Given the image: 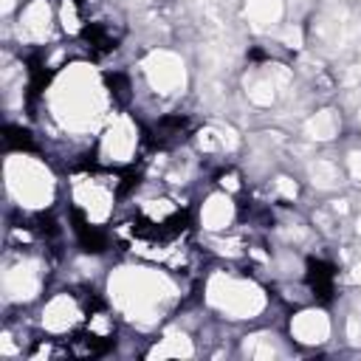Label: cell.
<instances>
[{
    "label": "cell",
    "instance_id": "6da1fadb",
    "mask_svg": "<svg viewBox=\"0 0 361 361\" xmlns=\"http://www.w3.org/2000/svg\"><path fill=\"white\" fill-rule=\"evenodd\" d=\"M51 110L56 121L68 130H90L104 113V90L99 76L85 68H68L51 90Z\"/></svg>",
    "mask_w": 361,
    "mask_h": 361
},
{
    "label": "cell",
    "instance_id": "7a4b0ae2",
    "mask_svg": "<svg viewBox=\"0 0 361 361\" xmlns=\"http://www.w3.org/2000/svg\"><path fill=\"white\" fill-rule=\"evenodd\" d=\"M169 296H172V285L158 271H149V268H118L110 276V299L133 322L149 324Z\"/></svg>",
    "mask_w": 361,
    "mask_h": 361
},
{
    "label": "cell",
    "instance_id": "3957f363",
    "mask_svg": "<svg viewBox=\"0 0 361 361\" xmlns=\"http://www.w3.org/2000/svg\"><path fill=\"white\" fill-rule=\"evenodd\" d=\"M6 186L25 209H42L54 200V175L31 155H11L6 161Z\"/></svg>",
    "mask_w": 361,
    "mask_h": 361
},
{
    "label": "cell",
    "instance_id": "277c9868",
    "mask_svg": "<svg viewBox=\"0 0 361 361\" xmlns=\"http://www.w3.org/2000/svg\"><path fill=\"white\" fill-rule=\"evenodd\" d=\"M206 299L212 307L231 319H251L265 307V293L245 279H234L226 274H214L206 285Z\"/></svg>",
    "mask_w": 361,
    "mask_h": 361
},
{
    "label": "cell",
    "instance_id": "5b68a950",
    "mask_svg": "<svg viewBox=\"0 0 361 361\" xmlns=\"http://www.w3.org/2000/svg\"><path fill=\"white\" fill-rule=\"evenodd\" d=\"M141 68H144V76H147L149 87L158 96L183 93V87H186V65L175 51H166V48L149 51L144 56Z\"/></svg>",
    "mask_w": 361,
    "mask_h": 361
},
{
    "label": "cell",
    "instance_id": "8992f818",
    "mask_svg": "<svg viewBox=\"0 0 361 361\" xmlns=\"http://www.w3.org/2000/svg\"><path fill=\"white\" fill-rule=\"evenodd\" d=\"M39 288H42V274H39V262L34 259H20L3 274V293L8 302H28L39 293Z\"/></svg>",
    "mask_w": 361,
    "mask_h": 361
},
{
    "label": "cell",
    "instance_id": "52a82bcc",
    "mask_svg": "<svg viewBox=\"0 0 361 361\" xmlns=\"http://www.w3.org/2000/svg\"><path fill=\"white\" fill-rule=\"evenodd\" d=\"M135 147H138V130H135V124L130 121V118H116L107 130H104V135H102V158L104 161H110V164H124V161H130L133 158V152H135Z\"/></svg>",
    "mask_w": 361,
    "mask_h": 361
},
{
    "label": "cell",
    "instance_id": "ba28073f",
    "mask_svg": "<svg viewBox=\"0 0 361 361\" xmlns=\"http://www.w3.org/2000/svg\"><path fill=\"white\" fill-rule=\"evenodd\" d=\"M330 316L319 307H307V310H299L293 319H290V336L299 341V344H324L330 338Z\"/></svg>",
    "mask_w": 361,
    "mask_h": 361
},
{
    "label": "cell",
    "instance_id": "9c48e42d",
    "mask_svg": "<svg viewBox=\"0 0 361 361\" xmlns=\"http://www.w3.org/2000/svg\"><path fill=\"white\" fill-rule=\"evenodd\" d=\"M234 223V200L228 192H214L200 209V226L206 231H226Z\"/></svg>",
    "mask_w": 361,
    "mask_h": 361
},
{
    "label": "cell",
    "instance_id": "30bf717a",
    "mask_svg": "<svg viewBox=\"0 0 361 361\" xmlns=\"http://www.w3.org/2000/svg\"><path fill=\"white\" fill-rule=\"evenodd\" d=\"M79 322V307L68 293L54 296L42 310V327L51 333H65Z\"/></svg>",
    "mask_w": 361,
    "mask_h": 361
},
{
    "label": "cell",
    "instance_id": "8fae6325",
    "mask_svg": "<svg viewBox=\"0 0 361 361\" xmlns=\"http://www.w3.org/2000/svg\"><path fill=\"white\" fill-rule=\"evenodd\" d=\"M243 14L254 31H271L285 17L282 0H243Z\"/></svg>",
    "mask_w": 361,
    "mask_h": 361
},
{
    "label": "cell",
    "instance_id": "7c38bea8",
    "mask_svg": "<svg viewBox=\"0 0 361 361\" xmlns=\"http://www.w3.org/2000/svg\"><path fill=\"white\" fill-rule=\"evenodd\" d=\"M51 6L48 0H31L20 14V34L28 39H45L51 31Z\"/></svg>",
    "mask_w": 361,
    "mask_h": 361
},
{
    "label": "cell",
    "instance_id": "4fadbf2b",
    "mask_svg": "<svg viewBox=\"0 0 361 361\" xmlns=\"http://www.w3.org/2000/svg\"><path fill=\"white\" fill-rule=\"evenodd\" d=\"M76 200H79V206L87 212V217L96 220V223H102V220L110 214V206H113L110 192H107L102 183H96V180L79 183V186H76Z\"/></svg>",
    "mask_w": 361,
    "mask_h": 361
},
{
    "label": "cell",
    "instance_id": "5bb4252c",
    "mask_svg": "<svg viewBox=\"0 0 361 361\" xmlns=\"http://www.w3.org/2000/svg\"><path fill=\"white\" fill-rule=\"evenodd\" d=\"M302 130H305V135L310 141H333L338 135V130H341V116L333 107H322L305 121Z\"/></svg>",
    "mask_w": 361,
    "mask_h": 361
},
{
    "label": "cell",
    "instance_id": "9a60e30c",
    "mask_svg": "<svg viewBox=\"0 0 361 361\" xmlns=\"http://www.w3.org/2000/svg\"><path fill=\"white\" fill-rule=\"evenodd\" d=\"M307 178H310V183H313L316 189H322V192H333V189H338V186L344 183V172H341L338 164L330 161V158H316V161H310V164H307Z\"/></svg>",
    "mask_w": 361,
    "mask_h": 361
},
{
    "label": "cell",
    "instance_id": "2e32d148",
    "mask_svg": "<svg viewBox=\"0 0 361 361\" xmlns=\"http://www.w3.org/2000/svg\"><path fill=\"white\" fill-rule=\"evenodd\" d=\"M195 347L192 338L180 330H166L164 338L149 350V358H192Z\"/></svg>",
    "mask_w": 361,
    "mask_h": 361
},
{
    "label": "cell",
    "instance_id": "e0dca14e",
    "mask_svg": "<svg viewBox=\"0 0 361 361\" xmlns=\"http://www.w3.org/2000/svg\"><path fill=\"white\" fill-rule=\"evenodd\" d=\"M245 96L254 107H271L279 96V85L271 79V73H254L245 79Z\"/></svg>",
    "mask_w": 361,
    "mask_h": 361
},
{
    "label": "cell",
    "instance_id": "ac0fdd59",
    "mask_svg": "<svg viewBox=\"0 0 361 361\" xmlns=\"http://www.w3.org/2000/svg\"><path fill=\"white\" fill-rule=\"evenodd\" d=\"M243 355L245 358H254V361H268V358L279 355V347H276V341H274L271 333H254V336H245Z\"/></svg>",
    "mask_w": 361,
    "mask_h": 361
},
{
    "label": "cell",
    "instance_id": "d6986e66",
    "mask_svg": "<svg viewBox=\"0 0 361 361\" xmlns=\"http://www.w3.org/2000/svg\"><path fill=\"white\" fill-rule=\"evenodd\" d=\"M197 147L203 152H220L223 149V135H220V127L212 124V127H203L197 133Z\"/></svg>",
    "mask_w": 361,
    "mask_h": 361
},
{
    "label": "cell",
    "instance_id": "ffe728a7",
    "mask_svg": "<svg viewBox=\"0 0 361 361\" xmlns=\"http://www.w3.org/2000/svg\"><path fill=\"white\" fill-rule=\"evenodd\" d=\"M59 23L68 34H76L82 25H79V11H76V3L73 0H62L59 6Z\"/></svg>",
    "mask_w": 361,
    "mask_h": 361
},
{
    "label": "cell",
    "instance_id": "44dd1931",
    "mask_svg": "<svg viewBox=\"0 0 361 361\" xmlns=\"http://www.w3.org/2000/svg\"><path fill=\"white\" fill-rule=\"evenodd\" d=\"M274 186H276V195H279V197H285V200H293V197L299 195L296 180H293V178H288V175H279V178L274 180Z\"/></svg>",
    "mask_w": 361,
    "mask_h": 361
},
{
    "label": "cell",
    "instance_id": "7402d4cb",
    "mask_svg": "<svg viewBox=\"0 0 361 361\" xmlns=\"http://www.w3.org/2000/svg\"><path fill=\"white\" fill-rule=\"evenodd\" d=\"M347 172L355 183H361V149H350L347 152Z\"/></svg>",
    "mask_w": 361,
    "mask_h": 361
},
{
    "label": "cell",
    "instance_id": "603a6c76",
    "mask_svg": "<svg viewBox=\"0 0 361 361\" xmlns=\"http://www.w3.org/2000/svg\"><path fill=\"white\" fill-rule=\"evenodd\" d=\"M282 42H285L288 48H302V28H299V25H288V28L282 31Z\"/></svg>",
    "mask_w": 361,
    "mask_h": 361
},
{
    "label": "cell",
    "instance_id": "cb8c5ba5",
    "mask_svg": "<svg viewBox=\"0 0 361 361\" xmlns=\"http://www.w3.org/2000/svg\"><path fill=\"white\" fill-rule=\"evenodd\" d=\"M347 338L350 344H361V316H347Z\"/></svg>",
    "mask_w": 361,
    "mask_h": 361
},
{
    "label": "cell",
    "instance_id": "d4e9b609",
    "mask_svg": "<svg viewBox=\"0 0 361 361\" xmlns=\"http://www.w3.org/2000/svg\"><path fill=\"white\" fill-rule=\"evenodd\" d=\"M313 223H316L322 231H333V217H330L327 212H316V214H313Z\"/></svg>",
    "mask_w": 361,
    "mask_h": 361
},
{
    "label": "cell",
    "instance_id": "484cf974",
    "mask_svg": "<svg viewBox=\"0 0 361 361\" xmlns=\"http://www.w3.org/2000/svg\"><path fill=\"white\" fill-rule=\"evenodd\" d=\"M223 192H237L240 189V180H237V175L234 172H228V175H223Z\"/></svg>",
    "mask_w": 361,
    "mask_h": 361
},
{
    "label": "cell",
    "instance_id": "4316f807",
    "mask_svg": "<svg viewBox=\"0 0 361 361\" xmlns=\"http://www.w3.org/2000/svg\"><path fill=\"white\" fill-rule=\"evenodd\" d=\"M0 353L3 355H17V347L11 344V336L8 333H3V338H0Z\"/></svg>",
    "mask_w": 361,
    "mask_h": 361
},
{
    "label": "cell",
    "instance_id": "83f0119b",
    "mask_svg": "<svg viewBox=\"0 0 361 361\" xmlns=\"http://www.w3.org/2000/svg\"><path fill=\"white\" fill-rule=\"evenodd\" d=\"M350 282L361 285V259H355V262H353V268H350Z\"/></svg>",
    "mask_w": 361,
    "mask_h": 361
},
{
    "label": "cell",
    "instance_id": "f1b7e54d",
    "mask_svg": "<svg viewBox=\"0 0 361 361\" xmlns=\"http://www.w3.org/2000/svg\"><path fill=\"white\" fill-rule=\"evenodd\" d=\"M14 3H17V0H0V14L8 17V14L14 11Z\"/></svg>",
    "mask_w": 361,
    "mask_h": 361
},
{
    "label": "cell",
    "instance_id": "f546056e",
    "mask_svg": "<svg viewBox=\"0 0 361 361\" xmlns=\"http://www.w3.org/2000/svg\"><path fill=\"white\" fill-rule=\"evenodd\" d=\"M330 212H333V214H344V212H347V200H333Z\"/></svg>",
    "mask_w": 361,
    "mask_h": 361
},
{
    "label": "cell",
    "instance_id": "4dcf8cb0",
    "mask_svg": "<svg viewBox=\"0 0 361 361\" xmlns=\"http://www.w3.org/2000/svg\"><path fill=\"white\" fill-rule=\"evenodd\" d=\"M355 234H358V237H361V214H358V217H355Z\"/></svg>",
    "mask_w": 361,
    "mask_h": 361
},
{
    "label": "cell",
    "instance_id": "1f68e13d",
    "mask_svg": "<svg viewBox=\"0 0 361 361\" xmlns=\"http://www.w3.org/2000/svg\"><path fill=\"white\" fill-rule=\"evenodd\" d=\"M355 307H358V310H361V293H358V296H355Z\"/></svg>",
    "mask_w": 361,
    "mask_h": 361
}]
</instances>
